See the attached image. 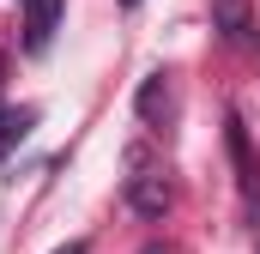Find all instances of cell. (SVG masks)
Listing matches in <instances>:
<instances>
[{"instance_id":"3","label":"cell","mask_w":260,"mask_h":254,"mask_svg":"<svg viewBox=\"0 0 260 254\" xmlns=\"http://www.w3.org/2000/svg\"><path fill=\"white\" fill-rule=\"evenodd\" d=\"M24 55H43L55 43V24H61V6L67 0H24Z\"/></svg>"},{"instance_id":"5","label":"cell","mask_w":260,"mask_h":254,"mask_svg":"<svg viewBox=\"0 0 260 254\" xmlns=\"http://www.w3.org/2000/svg\"><path fill=\"white\" fill-rule=\"evenodd\" d=\"M164 109H170V85H164V73H151L139 85V121H157Z\"/></svg>"},{"instance_id":"8","label":"cell","mask_w":260,"mask_h":254,"mask_svg":"<svg viewBox=\"0 0 260 254\" xmlns=\"http://www.w3.org/2000/svg\"><path fill=\"white\" fill-rule=\"evenodd\" d=\"M254 242H260V224H254Z\"/></svg>"},{"instance_id":"4","label":"cell","mask_w":260,"mask_h":254,"mask_svg":"<svg viewBox=\"0 0 260 254\" xmlns=\"http://www.w3.org/2000/svg\"><path fill=\"white\" fill-rule=\"evenodd\" d=\"M30 127H37V109H0V157H6Z\"/></svg>"},{"instance_id":"6","label":"cell","mask_w":260,"mask_h":254,"mask_svg":"<svg viewBox=\"0 0 260 254\" xmlns=\"http://www.w3.org/2000/svg\"><path fill=\"white\" fill-rule=\"evenodd\" d=\"M61 254H85V242H67V248H61Z\"/></svg>"},{"instance_id":"7","label":"cell","mask_w":260,"mask_h":254,"mask_svg":"<svg viewBox=\"0 0 260 254\" xmlns=\"http://www.w3.org/2000/svg\"><path fill=\"white\" fill-rule=\"evenodd\" d=\"M121 6H139V0H121Z\"/></svg>"},{"instance_id":"2","label":"cell","mask_w":260,"mask_h":254,"mask_svg":"<svg viewBox=\"0 0 260 254\" xmlns=\"http://www.w3.org/2000/svg\"><path fill=\"white\" fill-rule=\"evenodd\" d=\"M127 206L139 218H164L170 212V182H164V170H145L139 157H133V176H127Z\"/></svg>"},{"instance_id":"1","label":"cell","mask_w":260,"mask_h":254,"mask_svg":"<svg viewBox=\"0 0 260 254\" xmlns=\"http://www.w3.org/2000/svg\"><path fill=\"white\" fill-rule=\"evenodd\" d=\"M224 145H230V164H236V182H242V206L260 224V157H254V145H248V127H242L236 109L224 115Z\"/></svg>"},{"instance_id":"9","label":"cell","mask_w":260,"mask_h":254,"mask_svg":"<svg viewBox=\"0 0 260 254\" xmlns=\"http://www.w3.org/2000/svg\"><path fill=\"white\" fill-rule=\"evenodd\" d=\"M0 67H6V55H0Z\"/></svg>"}]
</instances>
